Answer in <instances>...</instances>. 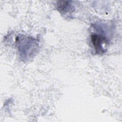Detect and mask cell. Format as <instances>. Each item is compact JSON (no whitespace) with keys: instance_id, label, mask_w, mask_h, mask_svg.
I'll use <instances>...</instances> for the list:
<instances>
[{"instance_id":"2","label":"cell","mask_w":122,"mask_h":122,"mask_svg":"<svg viewBox=\"0 0 122 122\" xmlns=\"http://www.w3.org/2000/svg\"><path fill=\"white\" fill-rule=\"evenodd\" d=\"M91 40L96 53L100 54L105 52L109 43L106 37L102 34L93 33L91 36Z\"/></svg>"},{"instance_id":"3","label":"cell","mask_w":122,"mask_h":122,"mask_svg":"<svg viewBox=\"0 0 122 122\" xmlns=\"http://www.w3.org/2000/svg\"><path fill=\"white\" fill-rule=\"evenodd\" d=\"M56 7L62 15H70L75 10L72 1H58Z\"/></svg>"},{"instance_id":"1","label":"cell","mask_w":122,"mask_h":122,"mask_svg":"<svg viewBox=\"0 0 122 122\" xmlns=\"http://www.w3.org/2000/svg\"><path fill=\"white\" fill-rule=\"evenodd\" d=\"M16 42L20 57L24 61H27L35 56L39 50L38 40L31 37L18 36Z\"/></svg>"}]
</instances>
